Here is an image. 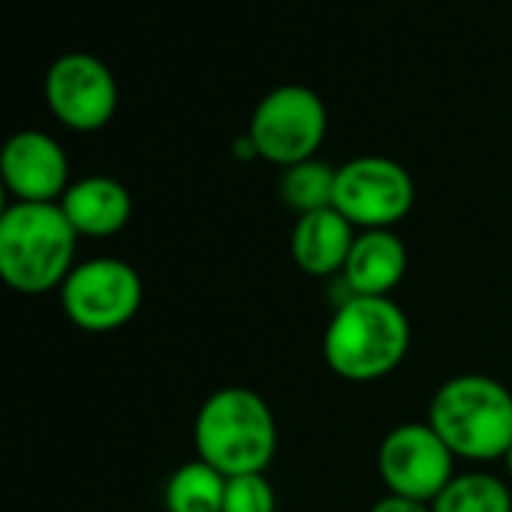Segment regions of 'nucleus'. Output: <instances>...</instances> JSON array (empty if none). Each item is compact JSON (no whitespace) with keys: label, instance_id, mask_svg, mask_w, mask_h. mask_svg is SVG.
Masks as SVG:
<instances>
[{"label":"nucleus","instance_id":"nucleus-1","mask_svg":"<svg viewBox=\"0 0 512 512\" xmlns=\"http://www.w3.org/2000/svg\"><path fill=\"white\" fill-rule=\"evenodd\" d=\"M199 461L229 476L266 473L278 452V422L269 401L247 386L211 392L193 422Z\"/></svg>","mask_w":512,"mask_h":512},{"label":"nucleus","instance_id":"nucleus-2","mask_svg":"<svg viewBox=\"0 0 512 512\" xmlns=\"http://www.w3.org/2000/svg\"><path fill=\"white\" fill-rule=\"evenodd\" d=\"M76 241L58 202H13L0 217V281L22 296L61 290L76 266Z\"/></svg>","mask_w":512,"mask_h":512},{"label":"nucleus","instance_id":"nucleus-3","mask_svg":"<svg viewBox=\"0 0 512 512\" xmlns=\"http://www.w3.org/2000/svg\"><path fill=\"white\" fill-rule=\"evenodd\" d=\"M410 350V320L389 296H353L341 302L323 335V359L350 383H374L392 374Z\"/></svg>","mask_w":512,"mask_h":512},{"label":"nucleus","instance_id":"nucleus-4","mask_svg":"<svg viewBox=\"0 0 512 512\" xmlns=\"http://www.w3.org/2000/svg\"><path fill=\"white\" fill-rule=\"evenodd\" d=\"M455 458L497 461L512 446V392L485 374H458L437 386L425 419Z\"/></svg>","mask_w":512,"mask_h":512},{"label":"nucleus","instance_id":"nucleus-5","mask_svg":"<svg viewBox=\"0 0 512 512\" xmlns=\"http://www.w3.org/2000/svg\"><path fill=\"white\" fill-rule=\"evenodd\" d=\"M329 130V115L323 100L305 85L275 88L253 109L247 139L256 157L275 166H296L314 160Z\"/></svg>","mask_w":512,"mask_h":512},{"label":"nucleus","instance_id":"nucleus-6","mask_svg":"<svg viewBox=\"0 0 512 512\" xmlns=\"http://www.w3.org/2000/svg\"><path fill=\"white\" fill-rule=\"evenodd\" d=\"M142 296L139 272L115 256L76 263L61 284V305L70 323L97 335L127 326L139 314Z\"/></svg>","mask_w":512,"mask_h":512},{"label":"nucleus","instance_id":"nucleus-7","mask_svg":"<svg viewBox=\"0 0 512 512\" xmlns=\"http://www.w3.org/2000/svg\"><path fill=\"white\" fill-rule=\"evenodd\" d=\"M416 202L413 175L389 157L365 154L335 169L332 208L341 211L356 229H392Z\"/></svg>","mask_w":512,"mask_h":512},{"label":"nucleus","instance_id":"nucleus-8","mask_svg":"<svg viewBox=\"0 0 512 512\" xmlns=\"http://www.w3.org/2000/svg\"><path fill=\"white\" fill-rule=\"evenodd\" d=\"M377 473L386 494L434 503L455 476V455L428 422H404L380 440Z\"/></svg>","mask_w":512,"mask_h":512},{"label":"nucleus","instance_id":"nucleus-9","mask_svg":"<svg viewBox=\"0 0 512 512\" xmlns=\"http://www.w3.org/2000/svg\"><path fill=\"white\" fill-rule=\"evenodd\" d=\"M46 103L64 127L94 133L115 118L118 82L100 58L73 52L52 64L46 76Z\"/></svg>","mask_w":512,"mask_h":512},{"label":"nucleus","instance_id":"nucleus-10","mask_svg":"<svg viewBox=\"0 0 512 512\" xmlns=\"http://www.w3.org/2000/svg\"><path fill=\"white\" fill-rule=\"evenodd\" d=\"M0 181L16 202H61L70 187V160L58 139L22 130L0 148Z\"/></svg>","mask_w":512,"mask_h":512},{"label":"nucleus","instance_id":"nucleus-11","mask_svg":"<svg viewBox=\"0 0 512 512\" xmlns=\"http://www.w3.org/2000/svg\"><path fill=\"white\" fill-rule=\"evenodd\" d=\"M356 241V226L335 208H320L299 214L290 253L293 263L311 278H338L347 266V256Z\"/></svg>","mask_w":512,"mask_h":512},{"label":"nucleus","instance_id":"nucleus-12","mask_svg":"<svg viewBox=\"0 0 512 512\" xmlns=\"http://www.w3.org/2000/svg\"><path fill=\"white\" fill-rule=\"evenodd\" d=\"M407 247L392 229L356 232L341 281L350 296H389L407 275Z\"/></svg>","mask_w":512,"mask_h":512},{"label":"nucleus","instance_id":"nucleus-13","mask_svg":"<svg viewBox=\"0 0 512 512\" xmlns=\"http://www.w3.org/2000/svg\"><path fill=\"white\" fill-rule=\"evenodd\" d=\"M58 205L70 226L76 229V235L88 238L118 235L133 214L130 190L109 175H88L73 181Z\"/></svg>","mask_w":512,"mask_h":512},{"label":"nucleus","instance_id":"nucleus-14","mask_svg":"<svg viewBox=\"0 0 512 512\" xmlns=\"http://www.w3.org/2000/svg\"><path fill=\"white\" fill-rule=\"evenodd\" d=\"M226 476L205 461L181 464L163 491L166 512H220L223 509Z\"/></svg>","mask_w":512,"mask_h":512},{"label":"nucleus","instance_id":"nucleus-15","mask_svg":"<svg viewBox=\"0 0 512 512\" xmlns=\"http://www.w3.org/2000/svg\"><path fill=\"white\" fill-rule=\"evenodd\" d=\"M434 512H512L509 485L482 470L455 473L452 482L434 497Z\"/></svg>","mask_w":512,"mask_h":512},{"label":"nucleus","instance_id":"nucleus-16","mask_svg":"<svg viewBox=\"0 0 512 512\" xmlns=\"http://www.w3.org/2000/svg\"><path fill=\"white\" fill-rule=\"evenodd\" d=\"M332 196H335V169L320 160L296 163L281 175V199L287 208L299 214L332 208Z\"/></svg>","mask_w":512,"mask_h":512},{"label":"nucleus","instance_id":"nucleus-17","mask_svg":"<svg viewBox=\"0 0 512 512\" xmlns=\"http://www.w3.org/2000/svg\"><path fill=\"white\" fill-rule=\"evenodd\" d=\"M275 509H278V497L266 473H244L226 479L220 512H275Z\"/></svg>","mask_w":512,"mask_h":512},{"label":"nucleus","instance_id":"nucleus-18","mask_svg":"<svg viewBox=\"0 0 512 512\" xmlns=\"http://www.w3.org/2000/svg\"><path fill=\"white\" fill-rule=\"evenodd\" d=\"M371 512H434L431 503H422V500H410V497H401V494H386L380 497Z\"/></svg>","mask_w":512,"mask_h":512},{"label":"nucleus","instance_id":"nucleus-19","mask_svg":"<svg viewBox=\"0 0 512 512\" xmlns=\"http://www.w3.org/2000/svg\"><path fill=\"white\" fill-rule=\"evenodd\" d=\"M7 196H10V193H7V187H4V181H0V217H4V211L10 208V202H7Z\"/></svg>","mask_w":512,"mask_h":512},{"label":"nucleus","instance_id":"nucleus-20","mask_svg":"<svg viewBox=\"0 0 512 512\" xmlns=\"http://www.w3.org/2000/svg\"><path fill=\"white\" fill-rule=\"evenodd\" d=\"M503 464H506V473H509V482H512V446H509V452L503 455Z\"/></svg>","mask_w":512,"mask_h":512}]
</instances>
